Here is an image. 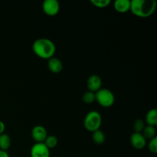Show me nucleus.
I'll list each match as a JSON object with an SVG mask.
<instances>
[{"label": "nucleus", "mask_w": 157, "mask_h": 157, "mask_svg": "<svg viewBox=\"0 0 157 157\" xmlns=\"http://www.w3.org/2000/svg\"><path fill=\"white\" fill-rule=\"evenodd\" d=\"M32 51L38 58L48 60L55 55L56 46L52 40L41 38L34 41L32 44Z\"/></svg>", "instance_id": "obj_1"}, {"label": "nucleus", "mask_w": 157, "mask_h": 157, "mask_svg": "<svg viewBox=\"0 0 157 157\" xmlns=\"http://www.w3.org/2000/svg\"><path fill=\"white\" fill-rule=\"evenodd\" d=\"M156 9V0H132L130 11L134 15L147 18L154 13Z\"/></svg>", "instance_id": "obj_2"}, {"label": "nucleus", "mask_w": 157, "mask_h": 157, "mask_svg": "<svg viewBox=\"0 0 157 157\" xmlns=\"http://www.w3.org/2000/svg\"><path fill=\"white\" fill-rule=\"evenodd\" d=\"M102 124V117L99 112L92 110L87 113L84 120V126L87 131L94 132L100 130Z\"/></svg>", "instance_id": "obj_3"}, {"label": "nucleus", "mask_w": 157, "mask_h": 157, "mask_svg": "<svg viewBox=\"0 0 157 157\" xmlns=\"http://www.w3.org/2000/svg\"><path fill=\"white\" fill-rule=\"evenodd\" d=\"M97 102L103 107H110L115 102L114 94L107 88H101L95 93Z\"/></svg>", "instance_id": "obj_4"}, {"label": "nucleus", "mask_w": 157, "mask_h": 157, "mask_svg": "<svg viewBox=\"0 0 157 157\" xmlns=\"http://www.w3.org/2000/svg\"><path fill=\"white\" fill-rule=\"evenodd\" d=\"M44 14L48 16H55L60 11V3L57 0H45L42 4Z\"/></svg>", "instance_id": "obj_5"}, {"label": "nucleus", "mask_w": 157, "mask_h": 157, "mask_svg": "<svg viewBox=\"0 0 157 157\" xmlns=\"http://www.w3.org/2000/svg\"><path fill=\"white\" fill-rule=\"evenodd\" d=\"M31 157H50V150L44 143H35L31 148Z\"/></svg>", "instance_id": "obj_6"}, {"label": "nucleus", "mask_w": 157, "mask_h": 157, "mask_svg": "<svg viewBox=\"0 0 157 157\" xmlns=\"http://www.w3.org/2000/svg\"><path fill=\"white\" fill-rule=\"evenodd\" d=\"M47 136V130L43 126L37 125L32 128V137L35 143H44Z\"/></svg>", "instance_id": "obj_7"}, {"label": "nucleus", "mask_w": 157, "mask_h": 157, "mask_svg": "<svg viewBox=\"0 0 157 157\" xmlns=\"http://www.w3.org/2000/svg\"><path fill=\"white\" fill-rule=\"evenodd\" d=\"M130 140L131 146L136 150H143L147 145V140L140 133H132Z\"/></svg>", "instance_id": "obj_8"}, {"label": "nucleus", "mask_w": 157, "mask_h": 157, "mask_svg": "<svg viewBox=\"0 0 157 157\" xmlns=\"http://www.w3.org/2000/svg\"><path fill=\"white\" fill-rule=\"evenodd\" d=\"M101 86H102V80L98 75H92L87 79V87L89 91L96 93L100 89H101Z\"/></svg>", "instance_id": "obj_9"}, {"label": "nucleus", "mask_w": 157, "mask_h": 157, "mask_svg": "<svg viewBox=\"0 0 157 157\" xmlns=\"http://www.w3.org/2000/svg\"><path fill=\"white\" fill-rule=\"evenodd\" d=\"M48 67L49 71L53 74H58L61 71L63 68V64L61 60L52 57L48 61Z\"/></svg>", "instance_id": "obj_10"}, {"label": "nucleus", "mask_w": 157, "mask_h": 157, "mask_svg": "<svg viewBox=\"0 0 157 157\" xmlns=\"http://www.w3.org/2000/svg\"><path fill=\"white\" fill-rule=\"evenodd\" d=\"M115 10L119 13H126L130 9V0H116L113 3Z\"/></svg>", "instance_id": "obj_11"}, {"label": "nucleus", "mask_w": 157, "mask_h": 157, "mask_svg": "<svg viewBox=\"0 0 157 157\" xmlns=\"http://www.w3.org/2000/svg\"><path fill=\"white\" fill-rule=\"evenodd\" d=\"M146 124L147 126L155 127L157 125V110L156 108L149 110L146 115Z\"/></svg>", "instance_id": "obj_12"}, {"label": "nucleus", "mask_w": 157, "mask_h": 157, "mask_svg": "<svg viewBox=\"0 0 157 157\" xmlns=\"http://www.w3.org/2000/svg\"><path fill=\"white\" fill-rule=\"evenodd\" d=\"M12 140L10 136L6 133H2L0 135V150L7 151L11 147Z\"/></svg>", "instance_id": "obj_13"}, {"label": "nucleus", "mask_w": 157, "mask_h": 157, "mask_svg": "<svg viewBox=\"0 0 157 157\" xmlns=\"http://www.w3.org/2000/svg\"><path fill=\"white\" fill-rule=\"evenodd\" d=\"M141 133H142L143 136L145 137V139L147 140H150L153 139V138L156 136V127L147 125L144 127V130H143V132Z\"/></svg>", "instance_id": "obj_14"}, {"label": "nucleus", "mask_w": 157, "mask_h": 157, "mask_svg": "<svg viewBox=\"0 0 157 157\" xmlns=\"http://www.w3.org/2000/svg\"><path fill=\"white\" fill-rule=\"evenodd\" d=\"M92 140H93L94 144H98V145H101L105 141V135H104V133L103 131H101V130H98L93 132Z\"/></svg>", "instance_id": "obj_15"}, {"label": "nucleus", "mask_w": 157, "mask_h": 157, "mask_svg": "<svg viewBox=\"0 0 157 157\" xmlns=\"http://www.w3.org/2000/svg\"><path fill=\"white\" fill-rule=\"evenodd\" d=\"M58 138H57L55 136L52 135V136H47V138H46L45 140H44V145L49 149V150H51V149L55 148V147H57V145H58Z\"/></svg>", "instance_id": "obj_16"}, {"label": "nucleus", "mask_w": 157, "mask_h": 157, "mask_svg": "<svg viewBox=\"0 0 157 157\" xmlns=\"http://www.w3.org/2000/svg\"><path fill=\"white\" fill-rule=\"evenodd\" d=\"M95 100H96V97H95V93H94V92L87 90L82 95V101L85 104H92V103L94 102Z\"/></svg>", "instance_id": "obj_17"}, {"label": "nucleus", "mask_w": 157, "mask_h": 157, "mask_svg": "<svg viewBox=\"0 0 157 157\" xmlns=\"http://www.w3.org/2000/svg\"><path fill=\"white\" fill-rule=\"evenodd\" d=\"M90 2L97 8L104 9L107 8L111 3L110 0H90Z\"/></svg>", "instance_id": "obj_18"}, {"label": "nucleus", "mask_w": 157, "mask_h": 157, "mask_svg": "<svg viewBox=\"0 0 157 157\" xmlns=\"http://www.w3.org/2000/svg\"><path fill=\"white\" fill-rule=\"evenodd\" d=\"M145 123L143 120L137 119L135 121L134 124H133V130H134V133H142L144 130V127H145Z\"/></svg>", "instance_id": "obj_19"}, {"label": "nucleus", "mask_w": 157, "mask_h": 157, "mask_svg": "<svg viewBox=\"0 0 157 157\" xmlns=\"http://www.w3.org/2000/svg\"><path fill=\"white\" fill-rule=\"evenodd\" d=\"M148 150L150 153H157V136L150 140L148 143Z\"/></svg>", "instance_id": "obj_20"}, {"label": "nucleus", "mask_w": 157, "mask_h": 157, "mask_svg": "<svg viewBox=\"0 0 157 157\" xmlns=\"http://www.w3.org/2000/svg\"><path fill=\"white\" fill-rule=\"evenodd\" d=\"M5 129H6V125L2 121H0V135L4 133Z\"/></svg>", "instance_id": "obj_21"}, {"label": "nucleus", "mask_w": 157, "mask_h": 157, "mask_svg": "<svg viewBox=\"0 0 157 157\" xmlns=\"http://www.w3.org/2000/svg\"><path fill=\"white\" fill-rule=\"evenodd\" d=\"M0 157H10L7 151H4V150H0Z\"/></svg>", "instance_id": "obj_22"}]
</instances>
